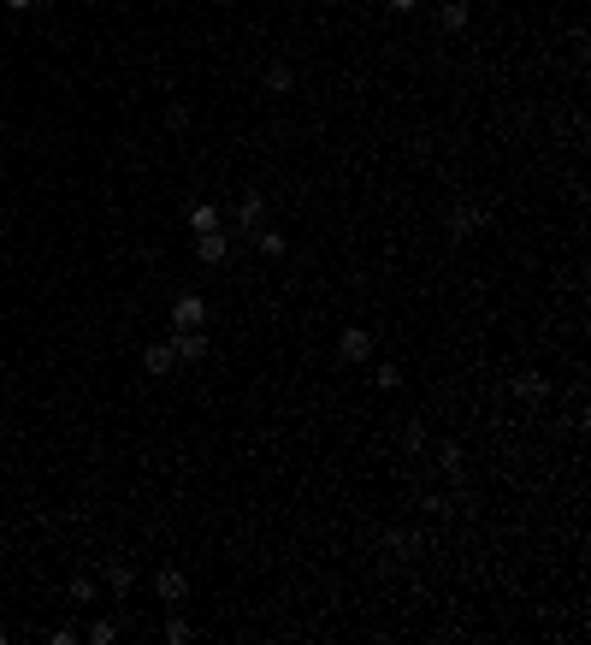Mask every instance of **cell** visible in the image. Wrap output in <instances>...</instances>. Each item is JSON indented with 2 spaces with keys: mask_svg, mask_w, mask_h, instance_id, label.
Listing matches in <instances>:
<instances>
[{
  "mask_svg": "<svg viewBox=\"0 0 591 645\" xmlns=\"http://www.w3.org/2000/svg\"><path fill=\"white\" fill-rule=\"evenodd\" d=\"M196 326H207V302H201L196 290H183V296L172 302V331H196Z\"/></svg>",
  "mask_w": 591,
  "mask_h": 645,
  "instance_id": "1",
  "label": "cell"
},
{
  "mask_svg": "<svg viewBox=\"0 0 591 645\" xmlns=\"http://www.w3.org/2000/svg\"><path fill=\"white\" fill-rule=\"evenodd\" d=\"M260 225H267V196H260V190H243V196H237V231H243V237H254Z\"/></svg>",
  "mask_w": 591,
  "mask_h": 645,
  "instance_id": "2",
  "label": "cell"
},
{
  "mask_svg": "<svg viewBox=\"0 0 591 645\" xmlns=\"http://www.w3.org/2000/svg\"><path fill=\"white\" fill-rule=\"evenodd\" d=\"M338 356L361 367V361L373 356V331H366V326H343V338H338Z\"/></svg>",
  "mask_w": 591,
  "mask_h": 645,
  "instance_id": "3",
  "label": "cell"
},
{
  "mask_svg": "<svg viewBox=\"0 0 591 645\" xmlns=\"http://www.w3.org/2000/svg\"><path fill=\"white\" fill-rule=\"evenodd\" d=\"M166 344H172V356H178V361H201V356H207V331H172V338H166Z\"/></svg>",
  "mask_w": 591,
  "mask_h": 645,
  "instance_id": "4",
  "label": "cell"
},
{
  "mask_svg": "<svg viewBox=\"0 0 591 645\" xmlns=\"http://www.w3.org/2000/svg\"><path fill=\"white\" fill-rule=\"evenodd\" d=\"M154 592L166 604H183V598H190V574H183V569H160L154 574Z\"/></svg>",
  "mask_w": 591,
  "mask_h": 645,
  "instance_id": "5",
  "label": "cell"
},
{
  "mask_svg": "<svg viewBox=\"0 0 591 645\" xmlns=\"http://www.w3.org/2000/svg\"><path fill=\"white\" fill-rule=\"evenodd\" d=\"M196 255L207 261V267H219V261L231 255V237H225V225H219V231H201V237H196Z\"/></svg>",
  "mask_w": 591,
  "mask_h": 645,
  "instance_id": "6",
  "label": "cell"
},
{
  "mask_svg": "<svg viewBox=\"0 0 591 645\" xmlns=\"http://www.w3.org/2000/svg\"><path fill=\"white\" fill-rule=\"evenodd\" d=\"M172 367H178V356H172V344H148V349H142V373H148V379H166Z\"/></svg>",
  "mask_w": 591,
  "mask_h": 645,
  "instance_id": "7",
  "label": "cell"
},
{
  "mask_svg": "<svg viewBox=\"0 0 591 645\" xmlns=\"http://www.w3.org/2000/svg\"><path fill=\"white\" fill-rule=\"evenodd\" d=\"M260 84H267L272 95H290V89H296V66H290V59H272L267 72H260Z\"/></svg>",
  "mask_w": 591,
  "mask_h": 645,
  "instance_id": "8",
  "label": "cell"
},
{
  "mask_svg": "<svg viewBox=\"0 0 591 645\" xmlns=\"http://www.w3.org/2000/svg\"><path fill=\"white\" fill-rule=\"evenodd\" d=\"M249 243H254V255H267V261H278L284 249H290V237H278V231H272V225H260V231H254V237H249Z\"/></svg>",
  "mask_w": 591,
  "mask_h": 645,
  "instance_id": "9",
  "label": "cell"
},
{
  "mask_svg": "<svg viewBox=\"0 0 591 645\" xmlns=\"http://www.w3.org/2000/svg\"><path fill=\"white\" fill-rule=\"evenodd\" d=\"M101 580H107V592H113V598H130V587H137V569H125V562H107V574H101Z\"/></svg>",
  "mask_w": 591,
  "mask_h": 645,
  "instance_id": "10",
  "label": "cell"
},
{
  "mask_svg": "<svg viewBox=\"0 0 591 645\" xmlns=\"http://www.w3.org/2000/svg\"><path fill=\"white\" fill-rule=\"evenodd\" d=\"M219 225H225V214H219L213 201H196V208H190V231H196V237L201 231H219Z\"/></svg>",
  "mask_w": 591,
  "mask_h": 645,
  "instance_id": "11",
  "label": "cell"
},
{
  "mask_svg": "<svg viewBox=\"0 0 591 645\" xmlns=\"http://www.w3.org/2000/svg\"><path fill=\"white\" fill-rule=\"evenodd\" d=\"M450 231H455V237H473V231H479V208H473V201H455V208H450Z\"/></svg>",
  "mask_w": 591,
  "mask_h": 645,
  "instance_id": "12",
  "label": "cell"
},
{
  "mask_svg": "<svg viewBox=\"0 0 591 645\" xmlns=\"http://www.w3.org/2000/svg\"><path fill=\"white\" fill-rule=\"evenodd\" d=\"M467 18H473L467 0H444V6H437V24H444V30H467Z\"/></svg>",
  "mask_w": 591,
  "mask_h": 645,
  "instance_id": "13",
  "label": "cell"
},
{
  "mask_svg": "<svg viewBox=\"0 0 591 645\" xmlns=\"http://www.w3.org/2000/svg\"><path fill=\"white\" fill-rule=\"evenodd\" d=\"M515 397H526V402L550 397V379H544V373H521V379H515Z\"/></svg>",
  "mask_w": 591,
  "mask_h": 645,
  "instance_id": "14",
  "label": "cell"
},
{
  "mask_svg": "<svg viewBox=\"0 0 591 645\" xmlns=\"http://www.w3.org/2000/svg\"><path fill=\"white\" fill-rule=\"evenodd\" d=\"M119 640V622L113 616H95V622H89V645H113Z\"/></svg>",
  "mask_w": 591,
  "mask_h": 645,
  "instance_id": "15",
  "label": "cell"
},
{
  "mask_svg": "<svg viewBox=\"0 0 591 645\" xmlns=\"http://www.w3.org/2000/svg\"><path fill=\"white\" fill-rule=\"evenodd\" d=\"M373 385H379V391H396V385H402V367H396V361H379V367H373Z\"/></svg>",
  "mask_w": 591,
  "mask_h": 645,
  "instance_id": "16",
  "label": "cell"
},
{
  "mask_svg": "<svg viewBox=\"0 0 591 645\" xmlns=\"http://www.w3.org/2000/svg\"><path fill=\"white\" fill-rule=\"evenodd\" d=\"M160 633H166L172 645H190V640H196V628H190L183 616H166V628H160Z\"/></svg>",
  "mask_w": 591,
  "mask_h": 645,
  "instance_id": "17",
  "label": "cell"
},
{
  "mask_svg": "<svg viewBox=\"0 0 591 645\" xmlns=\"http://www.w3.org/2000/svg\"><path fill=\"white\" fill-rule=\"evenodd\" d=\"M402 450H409V456H420V450H426V427H420V420L402 427Z\"/></svg>",
  "mask_w": 591,
  "mask_h": 645,
  "instance_id": "18",
  "label": "cell"
},
{
  "mask_svg": "<svg viewBox=\"0 0 591 645\" xmlns=\"http://www.w3.org/2000/svg\"><path fill=\"white\" fill-rule=\"evenodd\" d=\"M437 468H444V473L462 468V445H437Z\"/></svg>",
  "mask_w": 591,
  "mask_h": 645,
  "instance_id": "19",
  "label": "cell"
},
{
  "mask_svg": "<svg viewBox=\"0 0 591 645\" xmlns=\"http://www.w3.org/2000/svg\"><path fill=\"white\" fill-rule=\"evenodd\" d=\"M71 598L89 604V598H95V580H89V574H71Z\"/></svg>",
  "mask_w": 591,
  "mask_h": 645,
  "instance_id": "20",
  "label": "cell"
},
{
  "mask_svg": "<svg viewBox=\"0 0 591 645\" xmlns=\"http://www.w3.org/2000/svg\"><path fill=\"white\" fill-rule=\"evenodd\" d=\"M166 125L172 130H190V107H183V101H172V107H166Z\"/></svg>",
  "mask_w": 591,
  "mask_h": 645,
  "instance_id": "21",
  "label": "cell"
},
{
  "mask_svg": "<svg viewBox=\"0 0 591 645\" xmlns=\"http://www.w3.org/2000/svg\"><path fill=\"white\" fill-rule=\"evenodd\" d=\"M384 6H391V13H414V6H420V0H384Z\"/></svg>",
  "mask_w": 591,
  "mask_h": 645,
  "instance_id": "22",
  "label": "cell"
},
{
  "mask_svg": "<svg viewBox=\"0 0 591 645\" xmlns=\"http://www.w3.org/2000/svg\"><path fill=\"white\" fill-rule=\"evenodd\" d=\"M0 6H13V13H24V6H36V0H0Z\"/></svg>",
  "mask_w": 591,
  "mask_h": 645,
  "instance_id": "23",
  "label": "cell"
}]
</instances>
